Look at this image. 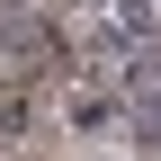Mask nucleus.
Instances as JSON below:
<instances>
[{"instance_id":"f03ea898","label":"nucleus","mask_w":161,"mask_h":161,"mask_svg":"<svg viewBox=\"0 0 161 161\" xmlns=\"http://www.w3.org/2000/svg\"><path fill=\"white\" fill-rule=\"evenodd\" d=\"M116 27H125V36H152V0H125V9H116Z\"/></svg>"},{"instance_id":"f257e3e1","label":"nucleus","mask_w":161,"mask_h":161,"mask_svg":"<svg viewBox=\"0 0 161 161\" xmlns=\"http://www.w3.org/2000/svg\"><path fill=\"white\" fill-rule=\"evenodd\" d=\"M27 134V90H0V143Z\"/></svg>"},{"instance_id":"7ed1b4c3","label":"nucleus","mask_w":161,"mask_h":161,"mask_svg":"<svg viewBox=\"0 0 161 161\" xmlns=\"http://www.w3.org/2000/svg\"><path fill=\"white\" fill-rule=\"evenodd\" d=\"M134 134H143V143H152V152H161V116H143V125H134Z\"/></svg>"}]
</instances>
